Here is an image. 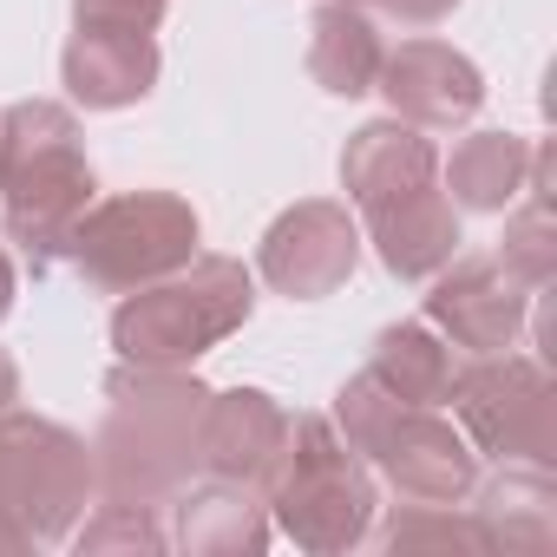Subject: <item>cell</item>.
Segmentation results:
<instances>
[{
    "label": "cell",
    "instance_id": "obj_1",
    "mask_svg": "<svg viewBox=\"0 0 557 557\" xmlns=\"http://www.w3.org/2000/svg\"><path fill=\"white\" fill-rule=\"evenodd\" d=\"M106 433H99V479L112 498L158 505L177 492L197 466V426H203V387L184 381V368H138L106 381Z\"/></svg>",
    "mask_w": 557,
    "mask_h": 557
},
{
    "label": "cell",
    "instance_id": "obj_2",
    "mask_svg": "<svg viewBox=\"0 0 557 557\" xmlns=\"http://www.w3.org/2000/svg\"><path fill=\"white\" fill-rule=\"evenodd\" d=\"M0 203H8V236L27 243L34 262L66 249L73 223L92 203V164L66 106H8V119H0Z\"/></svg>",
    "mask_w": 557,
    "mask_h": 557
},
{
    "label": "cell",
    "instance_id": "obj_3",
    "mask_svg": "<svg viewBox=\"0 0 557 557\" xmlns=\"http://www.w3.org/2000/svg\"><path fill=\"white\" fill-rule=\"evenodd\" d=\"M256 309V283L236 256H190L184 269L145 283L112 315V348L138 368H190L230 342Z\"/></svg>",
    "mask_w": 557,
    "mask_h": 557
},
{
    "label": "cell",
    "instance_id": "obj_4",
    "mask_svg": "<svg viewBox=\"0 0 557 557\" xmlns=\"http://www.w3.org/2000/svg\"><path fill=\"white\" fill-rule=\"evenodd\" d=\"M269 505L302 550H348L368 537L374 518V479L355 459V446L335 433V420L302 413L289 420V446L269 472Z\"/></svg>",
    "mask_w": 557,
    "mask_h": 557
},
{
    "label": "cell",
    "instance_id": "obj_5",
    "mask_svg": "<svg viewBox=\"0 0 557 557\" xmlns=\"http://www.w3.org/2000/svg\"><path fill=\"white\" fill-rule=\"evenodd\" d=\"M66 249L92 289L125 296L197 256V210L171 190H125L112 203H86Z\"/></svg>",
    "mask_w": 557,
    "mask_h": 557
},
{
    "label": "cell",
    "instance_id": "obj_6",
    "mask_svg": "<svg viewBox=\"0 0 557 557\" xmlns=\"http://www.w3.org/2000/svg\"><path fill=\"white\" fill-rule=\"evenodd\" d=\"M472 433L479 453L505 459V466H550L557 459V387L550 368L531 355H479L472 368L453 374L446 394Z\"/></svg>",
    "mask_w": 557,
    "mask_h": 557
},
{
    "label": "cell",
    "instance_id": "obj_7",
    "mask_svg": "<svg viewBox=\"0 0 557 557\" xmlns=\"http://www.w3.org/2000/svg\"><path fill=\"white\" fill-rule=\"evenodd\" d=\"M92 479L99 466L86 440L14 407L0 413V505L27 524V537H66V524L92 498Z\"/></svg>",
    "mask_w": 557,
    "mask_h": 557
},
{
    "label": "cell",
    "instance_id": "obj_8",
    "mask_svg": "<svg viewBox=\"0 0 557 557\" xmlns=\"http://www.w3.org/2000/svg\"><path fill=\"white\" fill-rule=\"evenodd\" d=\"M355 262H361V230H355V216L342 203H322V197L275 216L269 236H262V256H256L262 283L283 289L289 302L335 296L355 275Z\"/></svg>",
    "mask_w": 557,
    "mask_h": 557
},
{
    "label": "cell",
    "instance_id": "obj_9",
    "mask_svg": "<svg viewBox=\"0 0 557 557\" xmlns=\"http://www.w3.org/2000/svg\"><path fill=\"white\" fill-rule=\"evenodd\" d=\"M531 296L537 289H524L498 256H466L440 269V283L426 296V322L466 355H505L531 315Z\"/></svg>",
    "mask_w": 557,
    "mask_h": 557
},
{
    "label": "cell",
    "instance_id": "obj_10",
    "mask_svg": "<svg viewBox=\"0 0 557 557\" xmlns=\"http://www.w3.org/2000/svg\"><path fill=\"white\" fill-rule=\"evenodd\" d=\"M394 106V119L420 125V132H446L466 125L485 106V79L466 53H453L446 40H400V53H381V79H374Z\"/></svg>",
    "mask_w": 557,
    "mask_h": 557
},
{
    "label": "cell",
    "instance_id": "obj_11",
    "mask_svg": "<svg viewBox=\"0 0 557 557\" xmlns=\"http://www.w3.org/2000/svg\"><path fill=\"white\" fill-rule=\"evenodd\" d=\"M368 459H381L387 479L407 498H426V505H459L479 479V459H472L466 433H453V420H440L433 407H400L387 420V433L368 446Z\"/></svg>",
    "mask_w": 557,
    "mask_h": 557
},
{
    "label": "cell",
    "instance_id": "obj_12",
    "mask_svg": "<svg viewBox=\"0 0 557 557\" xmlns=\"http://www.w3.org/2000/svg\"><path fill=\"white\" fill-rule=\"evenodd\" d=\"M289 446V413L256 387L210 394L197 426V466H210L223 485H269L275 459Z\"/></svg>",
    "mask_w": 557,
    "mask_h": 557
},
{
    "label": "cell",
    "instance_id": "obj_13",
    "mask_svg": "<svg viewBox=\"0 0 557 557\" xmlns=\"http://www.w3.org/2000/svg\"><path fill=\"white\" fill-rule=\"evenodd\" d=\"M342 184H348L355 210L368 216V210H381V203H394V197H407V190H420V184H440V151H433V138H426L420 125L381 119V125H361V132L348 138V151H342Z\"/></svg>",
    "mask_w": 557,
    "mask_h": 557
},
{
    "label": "cell",
    "instance_id": "obj_14",
    "mask_svg": "<svg viewBox=\"0 0 557 557\" xmlns=\"http://www.w3.org/2000/svg\"><path fill=\"white\" fill-rule=\"evenodd\" d=\"M368 236L400 283H426V275H440L459 256V210L440 184H420V190L368 210Z\"/></svg>",
    "mask_w": 557,
    "mask_h": 557
},
{
    "label": "cell",
    "instance_id": "obj_15",
    "mask_svg": "<svg viewBox=\"0 0 557 557\" xmlns=\"http://www.w3.org/2000/svg\"><path fill=\"white\" fill-rule=\"evenodd\" d=\"M158 86V47L151 34H92L79 27L66 47V92L92 112L138 106Z\"/></svg>",
    "mask_w": 557,
    "mask_h": 557
},
{
    "label": "cell",
    "instance_id": "obj_16",
    "mask_svg": "<svg viewBox=\"0 0 557 557\" xmlns=\"http://www.w3.org/2000/svg\"><path fill=\"white\" fill-rule=\"evenodd\" d=\"M381 34L368 27V14L361 8H348V0H329V8L315 14V27H309V73H315V86L322 92H335V99H361V92H374V79H381Z\"/></svg>",
    "mask_w": 557,
    "mask_h": 557
},
{
    "label": "cell",
    "instance_id": "obj_17",
    "mask_svg": "<svg viewBox=\"0 0 557 557\" xmlns=\"http://www.w3.org/2000/svg\"><path fill=\"white\" fill-rule=\"evenodd\" d=\"M479 524H485V544L550 550L557 544V485H550V466H505V479H492L485 498H479Z\"/></svg>",
    "mask_w": 557,
    "mask_h": 557
},
{
    "label": "cell",
    "instance_id": "obj_18",
    "mask_svg": "<svg viewBox=\"0 0 557 557\" xmlns=\"http://www.w3.org/2000/svg\"><path fill=\"white\" fill-rule=\"evenodd\" d=\"M531 177V145L518 132H472L446 164V197L466 210H511Z\"/></svg>",
    "mask_w": 557,
    "mask_h": 557
},
{
    "label": "cell",
    "instance_id": "obj_19",
    "mask_svg": "<svg viewBox=\"0 0 557 557\" xmlns=\"http://www.w3.org/2000/svg\"><path fill=\"white\" fill-rule=\"evenodd\" d=\"M368 374H374V381H381L394 400H407V407H446L459 361H453V348H446L433 329H420V322H400V329H387V335L374 342V361H368Z\"/></svg>",
    "mask_w": 557,
    "mask_h": 557
},
{
    "label": "cell",
    "instance_id": "obj_20",
    "mask_svg": "<svg viewBox=\"0 0 557 557\" xmlns=\"http://www.w3.org/2000/svg\"><path fill=\"white\" fill-rule=\"evenodd\" d=\"M262 537H269V524L243 498V485L184 498V511H177V544L184 550H262Z\"/></svg>",
    "mask_w": 557,
    "mask_h": 557
},
{
    "label": "cell",
    "instance_id": "obj_21",
    "mask_svg": "<svg viewBox=\"0 0 557 557\" xmlns=\"http://www.w3.org/2000/svg\"><path fill=\"white\" fill-rule=\"evenodd\" d=\"M106 544H145V550H158V544H164V531L145 518V505H138V498H112V505H106V518L79 531V550H106Z\"/></svg>",
    "mask_w": 557,
    "mask_h": 557
},
{
    "label": "cell",
    "instance_id": "obj_22",
    "mask_svg": "<svg viewBox=\"0 0 557 557\" xmlns=\"http://www.w3.org/2000/svg\"><path fill=\"white\" fill-rule=\"evenodd\" d=\"M73 21L92 34H151L164 21V0H73Z\"/></svg>",
    "mask_w": 557,
    "mask_h": 557
},
{
    "label": "cell",
    "instance_id": "obj_23",
    "mask_svg": "<svg viewBox=\"0 0 557 557\" xmlns=\"http://www.w3.org/2000/svg\"><path fill=\"white\" fill-rule=\"evenodd\" d=\"M394 8V21H407V27H433V21H446L459 0H387Z\"/></svg>",
    "mask_w": 557,
    "mask_h": 557
},
{
    "label": "cell",
    "instance_id": "obj_24",
    "mask_svg": "<svg viewBox=\"0 0 557 557\" xmlns=\"http://www.w3.org/2000/svg\"><path fill=\"white\" fill-rule=\"evenodd\" d=\"M14 394H21V368L8 361V348H0V413L14 407Z\"/></svg>",
    "mask_w": 557,
    "mask_h": 557
},
{
    "label": "cell",
    "instance_id": "obj_25",
    "mask_svg": "<svg viewBox=\"0 0 557 557\" xmlns=\"http://www.w3.org/2000/svg\"><path fill=\"white\" fill-rule=\"evenodd\" d=\"M8 309H14V262L0 256V315H8Z\"/></svg>",
    "mask_w": 557,
    "mask_h": 557
},
{
    "label": "cell",
    "instance_id": "obj_26",
    "mask_svg": "<svg viewBox=\"0 0 557 557\" xmlns=\"http://www.w3.org/2000/svg\"><path fill=\"white\" fill-rule=\"evenodd\" d=\"M348 8H368V0H348Z\"/></svg>",
    "mask_w": 557,
    "mask_h": 557
}]
</instances>
